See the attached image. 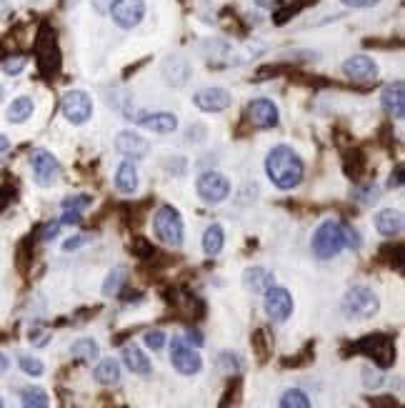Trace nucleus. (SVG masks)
Segmentation results:
<instances>
[{
	"mask_svg": "<svg viewBox=\"0 0 405 408\" xmlns=\"http://www.w3.org/2000/svg\"><path fill=\"white\" fill-rule=\"evenodd\" d=\"M230 103H233V93L228 88H200V91L193 95V106L202 113H223L228 111Z\"/></svg>",
	"mask_w": 405,
	"mask_h": 408,
	"instance_id": "nucleus-10",
	"label": "nucleus"
},
{
	"mask_svg": "<svg viewBox=\"0 0 405 408\" xmlns=\"http://www.w3.org/2000/svg\"><path fill=\"white\" fill-rule=\"evenodd\" d=\"M355 351H366L380 369H388L395 361V346L388 336H366L355 346Z\"/></svg>",
	"mask_w": 405,
	"mask_h": 408,
	"instance_id": "nucleus-12",
	"label": "nucleus"
},
{
	"mask_svg": "<svg viewBox=\"0 0 405 408\" xmlns=\"http://www.w3.org/2000/svg\"><path fill=\"white\" fill-rule=\"evenodd\" d=\"M88 241H91L88 236H73V238H68L66 243H63V250H66V253H70V250H78L80 245H85Z\"/></svg>",
	"mask_w": 405,
	"mask_h": 408,
	"instance_id": "nucleus-33",
	"label": "nucleus"
},
{
	"mask_svg": "<svg viewBox=\"0 0 405 408\" xmlns=\"http://www.w3.org/2000/svg\"><path fill=\"white\" fill-rule=\"evenodd\" d=\"M70 355L83 363H93L100 358V346L93 341V338H78V341L70 346Z\"/></svg>",
	"mask_w": 405,
	"mask_h": 408,
	"instance_id": "nucleus-25",
	"label": "nucleus"
},
{
	"mask_svg": "<svg viewBox=\"0 0 405 408\" xmlns=\"http://www.w3.org/2000/svg\"><path fill=\"white\" fill-rule=\"evenodd\" d=\"M6 205H8V193H6V191H0V211H3Z\"/></svg>",
	"mask_w": 405,
	"mask_h": 408,
	"instance_id": "nucleus-40",
	"label": "nucleus"
},
{
	"mask_svg": "<svg viewBox=\"0 0 405 408\" xmlns=\"http://www.w3.org/2000/svg\"><path fill=\"white\" fill-rule=\"evenodd\" d=\"M358 233L350 228L348 223H340L335 218H328L323 221L313 233V241H310V248H313V256L318 261H330V258L340 256L346 248H358Z\"/></svg>",
	"mask_w": 405,
	"mask_h": 408,
	"instance_id": "nucleus-1",
	"label": "nucleus"
},
{
	"mask_svg": "<svg viewBox=\"0 0 405 408\" xmlns=\"http://www.w3.org/2000/svg\"><path fill=\"white\" fill-rule=\"evenodd\" d=\"M111 3L113 0H93V6H95L98 13H108V10H111Z\"/></svg>",
	"mask_w": 405,
	"mask_h": 408,
	"instance_id": "nucleus-37",
	"label": "nucleus"
},
{
	"mask_svg": "<svg viewBox=\"0 0 405 408\" xmlns=\"http://www.w3.org/2000/svg\"><path fill=\"white\" fill-rule=\"evenodd\" d=\"M378 310H380V301L368 286H353L343 296V303H340V313L346 318H350V321H368Z\"/></svg>",
	"mask_w": 405,
	"mask_h": 408,
	"instance_id": "nucleus-4",
	"label": "nucleus"
},
{
	"mask_svg": "<svg viewBox=\"0 0 405 408\" xmlns=\"http://www.w3.org/2000/svg\"><path fill=\"white\" fill-rule=\"evenodd\" d=\"M0 406H3V401H0Z\"/></svg>",
	"mask_w": 405,
	"mask_h": 408,
	"instance_id": "nucleus-42",
	"label": "nucleus"
},
{
	"mask_svg": "<svg viewBox=\"0 0 405 408\" xmlns=\"http://www.w3.org/2000/svg\"><path fill=\"white\" fill-rule=\"evenodd\" d=\"M3 98H6V91H3V86H0V103H3Z\"/></svg>",
	"mask_w": 405,
	"mask_h": 408,
	"instance_id": "nucleus-41",
	"label": "nucleus"
},
{
	"mask_svg": "<svg viewBox=\"0 0 405 408\" xmlns=\"http://www.w3.org/2000/svg\"><path fill=\"white\" fill-rule=\"evenodd\" d=\"M278 406H281V408H310V406H313V401L308 398L305 391H301V389H288L285 393L281 396Z\"/></svg>",
	"mask_w": 405,
	"mask_h": 408,
	"instance_id": "nucleus-26",
	"label": "nucleus"
},
{
	"mask_svg": "<svg viewBox=\"0 0 405 408\" xmlns=\"http://www.w3.org/2000/svg\"><path fill=\"white\" fill-rule=\"evenodd\" d=\"M343 75L350 80H358V83L375 80L378 78V63L368 55H350V58L343 60Z\"/></svg>",
	"mask_w": 405,
	"mask_h": 408,
	"instance_id": "nucleus-16",
	"label": "nucleus"
},
{
	"mask_svg": "<svg viewBox=\"0 0 405 408\" xmlns=\"http://www.w3.org/2000/svg\"><path fill=\"white\" fill-rule=\"evenodd\" d=\"M23 68H26V58H20V55H15V58H8L6 63H3V71H6L8 75H18Z\"/></svg>",
	"mask_w": 405,
	"mask_h": 408,
	"instance_id": "nucleus-32",
	"label": "nucleus"
},
{
	"mask_svg": "<svg viewBox=\"0 0 405 408\" xmlns=\"http://www.w3.org/2000/svg\"><path fill=\"white\" fill-rule=\"evenodd\" d=\"M196 191H198V198H200L202 203L218 205L230 196V180L223 176V173L208 171L196 180Z\"/></svg>",
	"mask_w": 405,
	"mask_h": 408,
	"instance_id": "nucleus-5",
	"label": "nucleus"
},
{
	"mask_svg": "<svg viewBox=\"0 0 405 408\" xmlns=\"http://www.w3.org/2000/svg\"><path fill=\"white\" fill-rule=\"evenodd\" d=\"M375 231L380 233V236H398L400 231H403V213L400 211H393V208H386V211H380L378 216H375Z\"/></svg>",
	"mask_w": 405,
	"mask_h": 408,
	"instance_id": "nucleus-20",
	"label": "nucleus"
},
{
	"mask_svg": "<svg viewBox=\"0 0 405 408\" xmlns=\"http://www.w3.org/2000/svg\"><path fill=\"white\" fill-rule=\"evenodd\" d=\"M245 118L255 128H275V125L281 123V111H278V106H275L273 100L258 98L245 108Z\"/></svg>",
	"mask_w": 405,
	"mask_h": 408,
	"instance_id": "nucleus-13",
	"label": "nucleus"
},
{
	"mask_svg": "<svg viewBox=\"0 0 405 408\" xmlns=\"http://www.w3.org/2000/svg\"><path fill=\"white\" fill-rule=\"evenodd\" d=\"M115 188H118L123 196H133L138 191V168L131 158H125L115 171Z\"/></svg>",
	"mask_w": 405,
	"mask_h": 408,
	"instance_id": "nucleus-19",
	"label": "nucleus"
},
{
	"mask_svg": "<svg viewBox=\"0 0 405 408\" xmlns=\"http://www.w3.org/2000/svg\"><path fill=\"white\" fill-rule=\"evenodd\" d=\"M18 366H20V371H23V373L33 375V378H38V375L46 373V366H43V361H40V358H35V355H20Z\"/></svg>",
	"mask_w": 405,
	"mask_h": 408,
	"instance_id": "nucleus-29",
	"label": "nucleus"
},
{
	"mask_svg": "<svg viewBox=\"0 0 405 408\" xmlns=\"http://www.w3.org/2000/svg\"><path fill=\"white\" fill-rule=\"evenodd\" d=\"M113 145H115V151H118L120 156H125V158H131V160H140L151 153V140L133 131H120L118 136H115V143Z\"/></svg>",
	"mask_w": 405,
	"mask_h": 408,
	"instance_id": "nucleus-14",
	"label": "nucleus"
},
{
	"mask_svg": "<svg viewBox=\"0 0 405 408\" xmlns=\"http://www.w3.org/2000/svg\"><path fill=\"white\" fill-rule=\"evenodd\" d=\"M91 203H93L91 196H70V198H66V201H63V211L80 213V211H85V208H91Z\"/></svg>",
	"mask_w": 405,
	"mask_h": 408,
	"instance_id": "nucleus-30",
	"label": "nucleus"
},
{
	"mask_svg": "<svg viewBox=\"0 0 405 408\" xmlns=\"http://www.w3.org/2000/svg\"><path fill=\"white\" fill-rule=\"evenodd\" d=\"M93 378L100 383V386H115L120 381V363L115 358H103V361L95 366L93 371Z\"/></svg>",
	"mask_w": 405,
	"mask_h": 408,
	"instance_id": "nucleus-23",
	"label": "nucleus"
},
{
	"mask_svg": "<svg viewBox=\"0 0 405 408\" xmlns=\"http://www.w3.org/2000/svg\"><path fill=\"white\" fill-rule=\"evenodd\" d=\"M48 333H30V343H33V346H46L48 343Z\"/></svg>",
	"mask_w": 405,
	"mask_h": 408,
	"instance_id": "nucleus-36",
	"label": "nucleus"
},
{
	"mask_svg": "<svg viewBox=\"0 0 405 408\" xmlns=\"http://www.w3.org/2000/svg\"><path fill=\"white\" fill-rule=\"evenodd\" d=\"M225 245V233H223L220 223H210L202 233V250L208 258H216Z\"/></svg>",
	"mask_w": 405,
	"mask_h": 408,
	"instance_id": "nucleus-22",
	"label": "nucleus"
},
{
	"mask_svg": "<svg viewBox=\"0 0 405 408\" xmlns=\"http://www.w3.org/2000/svg\"><path fill=\"white\" fill-rule=\"evenodd\" d=\"M340 3L348 8H373V6H378L380 0H340Z\"/></svg>",
	"mask_w": 405,
	"mask_h": 408,
	"instance_id": "nucleus-34",
	"label": "nucleus"
},
{
	"mask_svg": "<svg viewBox=\"0 0 405 408\" xmlns=\"http://www.w3.org/2000/svg\"><path fill=\"white\" fill-rule=\"evenodd\" d=\"M153 233L160 243L170 245V248H180L185 238V225L180 211L173 205H160L153 216Z\"/></svg>",
	"mask_w": 405,
	"mask_h": 408,
	"instance_id": "nucleus-3",
	"label": "nucleus"
},
{
	"mask_svg": "<svg viewBox=\"0 0 405 408\" xmlns=\"http://www.w3.org/2000/svg\"><path fill=\"white\" fill-rule=\"evenodd\" d=\"M188 343H196L198 349H200L202 343H205V338H202L200 333H198V331H188Z\"/></svg>",
	"mask_w": 405,
	"mask_h": 408,
	"instance_id": "nucleus-38",
	"label": "nucleus"
},
{
	"mask_svg": "<svg viewBox=\"0 0 405 408\" xmlns=\"http://www.w3.org/2000/svg\"><path fill=\"white\" fill-rule=\"evenodd\" d=\"M8 366H10V361H8V355H3V353H0V373H6V371H8Z\"/></svg>",
	"mask_w": 405,
	"mask_h": 408,
	"instance_id": "nucleus-39",
	"label": "nucleus"
},
{
	"mask_svg": "<svg viewBox=\"0 0 405 408\" xmlns=\"http://www.w3.org/2000/svg\"><path fill=\"white\" fill-rule=\"evenodd\" d=\"M30 171H33L35 183L43 185V188H50L60 176V163L50 151L38 148V151L30 153Z\"/></svg>",
	"mask_w": 405,
	"mask_h": 408,
	"instance_id": "nucleus-9",
	"label": "nucleus"
},
{
	"mask_svg": "<svg viewBox=\"0 0 405 408\" xmlns=\"http://www.w3.org/2000/svg\"><path fill=\"white\" fill-rule=\"evenodd\" d=\"M143 343H145V349L160 351L165 346V333L163 331H148V333L143 336Z\"/></svg>",
	"mask_w": 405,
	"mask_h": 408,
	"instance_id": "nucleus-31",
	"label": "nucleus"
},
{
	"mask_svg": "<svg viewBox=\"0 0 405 408\" xmlns=\"http://www.w3.org/2000/svg\"><path fill=\"white\" fill-rule=\"evenodd\" d=\"M135 123L140 128L151 133H158V136H170V133L178 131V115L168 111H156V113H140L135 118Z\"/></svg>",
	"mask_w": 405,
	"mask_h": 408,
	"instance_id": "nucleus-15",
	"label": "nucleus"
},
{
	"mask_svg": "<svg viewBox=\"0 0 405 408\" xmlns=\"http://www.w3.org/2000/svg\"><path fill=\"white\" fill-rule=\"evenodd\" d=\"M20 403L28 408H46L48 406V393L38 386H28L20 391Z\"/></svg>",
	"mask_w": 405,
	"mask_h": 408,
	"instance_id": "nucleus-27",
	"label": "nucleus"
},
{
	"mask_svg": "<svg viewBox=\"0 0 405 408\" xmlns=\"http://www.w3.org/2000/svg\"><path fill=\"white\" fill-rule=\"evenodd\" d=\"M8 153H10V140H8V136H3V133H0V160L6 158Z\"/></svg>",
	"mask_w": 405,
	"mask_h": 408,
	"instance_id": "nucleus-35",
	"label": "nucleus"
},
{
	"mask_svg": "<svg viewBox=\"0 0 405 408\" xmlns=\"http://www.w3.org/2000/svg\"><path fill=\"white\" fill-rule=\"evenodd\" d=\"M293 308H295V303L288 288L270 286V288L265 290V313H268L273 321H278V323L288 321V318L293 316Z\"/></svg>",
	"mask_w": 405,
	"mask_h": 408,
	"instance_id": "nucleus-11",
	"label": "nucleus"
},
{
	"mask_svg": "<svg viewBox=\"0 0 405 408\" xmlns=\"http://www.w3.org/2000/svg\"><path fill=\"white\" fill-rule=\"evenodd\" d=\"M170 363L180 375H196L202 369V358L198 351H193L188 341L183 338H173L170 341Z\"/></svg>",
	"mask_w": 405,
	"mask_h": 408,
	"instance_id": "nucleus-6",
	"label": "nucleus"
},
{
	"mask_svg": "<svg viewBox=\"0 0 405 408\" xmlns=\"http://www.w3.org/2000/svg\"><path fill=\"white\" fill-rule=\"evenodd\" d=\"M265 173L278 191H293L301 185L305 165L290 145H275L265 158Z\"/></svg>",
	"mask_w": 405,
	"mask_h": 408,
	"instance_id": "nucleus-2",
	"label": "nucleus"
},
{
	"mask_svg": "<svg viewBox=\"0 0 405 408\" xmlns=\"http://www.w3.org/2000/svg\"><path fill=\"white\" fill-rule=\"evenodd\" d=\"M125 276H128V270L125 268H113L111 273H108V278H105V284H103V296L105 298L118 296L120 288H123V284H125Z\"/></svg>",
	"mask_w": 405,
	"mask_h": 408,
	"instance_id": "nucleus-28",
	"label": "nucleus"
},
{
	"mask_svg": "<svg viewBox=\"0 0 405 408\" xmlns=\"http://www.w3.org/2000/svg\"><path fill=\"white\" fill-rule=\"evenodd\" d=\"M111 18L113 23L123 30L140 26L145 18V0H113L111 3Z\"/></svg>",
	"mask_w": 405,
	"mask_h": 408,
	"instance_id": "nucleus-8",
	"label": "nucleus"
},
{
	"mask_svg": "<svg viewBox=\"0 0 405 408\" xmlns=\"http://www.w3.org/2000/svg\"><path fill=\"white\" fill-rule=\"evenodd\" d=\"M243 284L253 293H265L273 286V273L268 268H263V266H255V268H248L243 273Z\"/></svg>",
	"mask_w": 405,
	"mask_h": 408,
	"instance_id": "nucleus-21",
	"label": "nucleus"
},
{
	"mask_svg": "<svg viewBox=\"0 0 405 408\" xmlns=\"http://www.w3.org/2000/svg\"><path fill=\"white\" fill-rule=\"evenodd\" d=\"M63 118L73 125H85L93 118V98L85 91H68L60 103Z\"/></svg>",
	"mask_w": 405,
	"mask_h": 408,
	"instance_id": "nucleus-7",
	"label": "nucleus"
},
{
	"mask_svg": "<svg viewBox=\"0 0 405 408\" xmlns=\"http://www.w3.org/2000/svg\"><path fill=\"white\" fill-rule=\"evenodd\" d=\"M33 3H38V0H33Z\"/></svg>",
	"mask_w": 405,
	"mask_h": 408,
	"instance_id": "nucleus-43",
	"label": "nucleus"
},
{
	"mask_svg": "<svg viewBox=\"0 0 405 408\" xmlns=\"http://www.w3.org/2000/svg\"><path fill=\"white\" fill-rule=\"evenodd\" d=\"M380 106H383V111H386L393 120L405 118V83L403 80H395V83L386 86V91L380 95Z\"/></svg>",
	"mask_w": 405,
	"mask_h": 408,
	"instance_id": "nucleus-17",
	"label": "nucleus"
},
{
	"mask_svg": "<svg viewBox=\"0 0 405 408\" xmlns=\"http://www.w3.org/2000/svg\"><path fill=\"white\" fill-rule=\"evenodd\" d=\"M33 111H35L33 98H28V95H20V98H15L13 103L8 106V120H10V123H15V125L26 123V120L33 115Z\"/></svg>",
	"mask_w": 405,
	"mask_h": 408,
	"instance_id": "nucleus-24",
	"label": "nucleus"
},
{
	"mask_svg": "<svg viewBox=\"0 0 405 408\" xmlns=\"http://www.w3.org/2000/svg\"><path fill=\"white\" fill-rule=\"evenodd\" d=\"M123 361L135 375H151L153 373L151 358H148V355L143 353V349H140V346H135V343H128V346H123Z\"/></svg>",
	"mask_w": 405,
	"mask_h": 408,
	"instance_id": "nucleus-18",
	"label": "nucleus"
}]
</instances>
